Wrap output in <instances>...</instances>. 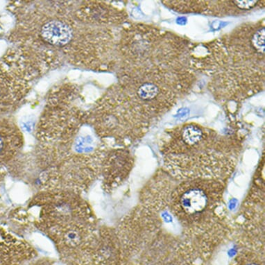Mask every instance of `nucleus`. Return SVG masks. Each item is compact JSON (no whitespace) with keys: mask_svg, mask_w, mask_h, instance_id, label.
I'll list each match as a JSON object with an SVG mask.
<instances>
[{"mask_svg":"<svg viewBox=\"0 0 265 265\" xmlns=\"http://www.w3.org/2000/svg\"><path fill=\"white\" fill-rule=\"evenodd\" d=\"M10 39L36 67L115 66L119 34L84 20L69 2H18Z\"/></svg>","mask_w":265,"mask_h":265,"instance_id":"f257e3e1","label":"nucleus"},{"mask_svg":"<svg viewBox=\"0 0 265 265\" xmlns=\"http://www.w3.org/2000/svg\"><path fill=\"white\" fill-rule=\"evenodd\" d=\"M264 21L244 24L215 41L190 48L194 71L211 77L209 89L222 104H235L264 87Z\"/></svg>","mask_w":265,"mask_h":265,"instance_id":"f03ea898","label":"nucleus"},{"mask_svg":"<svg viewBox=\"0 0 265 265\" xmlns=\"http://www.w3.org/2000/svg\"><path fill=\"white\" fill-rule=\"evenodd\" d=\"M191 45L175 34L146 24L124 28L117 44L118 83H150L184 97L195 81Z\"/></svg>","mask_w":265,"mask_h":265,"instance_id":"7ed1b4c3","label":"nucleus"},{"mask_svg":"<svg viewBox=\"0 0 265 265\" xmlns=\"http://www.w3.org/2000/svg\"><path fill=\"white\" fill-rule=\"evenodd\" d=\"M239 150L237 141L194 123L168 131L161 146L165 170L179 181H225L233 172Z\"/></svg>","mask_w":265,"mask_h":265,"instance_id":"20e7f679","label":"nucleus"},{"mask_svg":"<svg viewBox=\"0 0 265 265\" xmlns=\"http://www.w3.org/2000/svg\"><path fill=\"white\" fill-rule=\"evenodd\" d=\"M224 182L175 179L161 213L168 211L172 215L181 228V238L191 245L210 247L231 233L224 215Z\"/></svg>","mask_w":265,"mask_h":265,"instance_id":"39448f33","label":"nucleus"},{"mask_svg":"<svg viewBox=\"0 0 265 265\" xmlns=\"http://www.w3.org/2000/svg\"><path fill=\"white\" fill-rule=\"evenodd\" d=\"M91 126L101 138L128 145L142 138L154 123L142 106L119 83L111 86L87 111Z\"/></svg>","mask_w":265,"mask_h":265,"instance_id":"423d86ee","label":"nucleus"},{"mask_svg":"<svg viewBox=\"0 0 265 265\" xmlns=\"http://www.w3.org/2000/svg\"><path fill=\"white\" fill-rule=\"evenodd\" d=\"M38 70L19 49L0 59V115H8L25 99Z\"/></svg>","mask_w":265,"mask_h":265,"instance_id":"0eeeda50","label":"nucleus"},{"mask_svg":"<svg viewBox=\"0 0 265 265\" xmlns=\"http://www.w3.org/2000/svg\"><path fill=\"white\" fill-rule=\"evenodd\" d=\"M133 165V158L126 149L107 148L102 164L105 184L109 188L120 186L129 176Z\"/></svg>","mask_w":265,"mask_h":265,"instance_id":"6e6552de","label":"nucleus"},{"mask_svg":"<svg viewBox=\"0 0 265 265\" xmlns=\"http://www.w3.org/2000/svg\"><path fill=\"white\" fill-rule=\"evenodd\" d=\"M23 145V135L12 117L0 115V167L15 159Z\"/></svg>","mask_w":265,"mask_h":265,"instance_id":"1a4fd4ad","label":"nucleus"},{"mask_svg":"<svg viewBox=\"0 0 265 265\" xmlns=\"http://www.w3.org/2000/svg\"><path fill=\"white\" fill-rule=\"evenodd\" d=\"M36 256L26 243L0 230V265H26Z\"/></svg>","mask_w":265,"mask_h":265,"instance_id":"9d476101","label":"nucleus"},{"mask_svg":"<svg viewBox=\"0 0 265 265\" xmlns=\"http://www.w3.org/2000/svg\"><path fill=\"white\" fill-rule=\"evenodd\" d=\"M26 265H56L53 264L50 261L42 259L41 260L37 261V262L31 263V264H27Z\"/></svg>","mask_w":265,"mask_h":265,"instance_id":"9b49d317","label":"nucleus"},{"mask_svg":"<svg viewBox=\"0 0 265 265\" xmlns=\"http://www.w3.org/2000/svg\"><path fill=\"white\" fill-rule=\"evenodd\" d=\"M242 265H261L260 263L255 262V261L250 260L248 261V262H245L244 264Z\"/></svg>","mask_w":265,"mask_h":265,"instance_id":"f8f14e48","label":"nucleus"}]
</instances>
